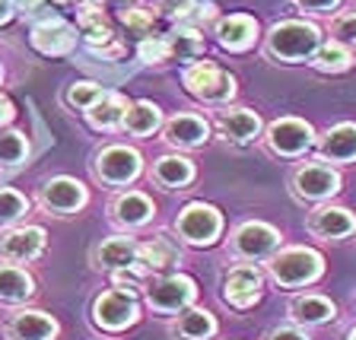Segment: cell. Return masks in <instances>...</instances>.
Listing matches in <instances>:
<instances>
[{"mask_svg":"<svg viewBox=\"0 0 356 340\" xmlns=\"http://www.w3.org/2000/svg\"><path fill=\"white\" fill-rule=\"evenodd\" d=\"M321 44V32L318 26L302 19H286V22H277L270 35H267V54L277 60H305L315 54V48Z\"/></svg>","mask_w":356,"mask_h":340,"instance_id":"obj_1","label":"cell"},{"mask_svg":"<svg viewBox=\"0 0 356 340\" xmlns=\"http://www.w3.org/2000/svg\"><path fill=\"white\" fill-rule=\"evenodd\" d=\"M267 270H270V277L280 286H305V283L321 277L325 261H321L318 252H312V248H286V252L270 258Z\"/></svg>","mask_w":356,"mask_h":340,"instance_id":"obj_2","label":"cell"},{"mask_svg":"<svg viewBox=\"0 0 356 340\" xmlns=\"http://www.w3.org/2000/svg\"><path fill=\"white\" fill-rule=\"evenodd\" d=\"M181 83H185V89L191 96L204 99V102H226V99H232V92H236V80H232L226 70H220L213 60H197V64H191L185 70V76H181Z\"/></svg>","mask_w":356,"mask_h":340,"instance_id":"obj_3","label":"cell"},{"mask_svg":"<svg viewBox=\"0 0 356 340\" xmlns=\"http://www.w3.org/2000/svg\"><path fill=\"white\" fill-rule=\"evenodd\" d=\"M137 318H140L137 296L124 293V289H105L92 302V321L102 331H124V327L137 325Z\"/></svg>","mask_w":356,"mask_h":340,"instance_id":"obj_4","label":"cell"},{"mask_svg":"<svg viewBox=\"0 0 356 340\" xmlns=\"http://www.w3.org/2000/svg\"><path fill=\"white\" fill-rule=\"evenodd\" d=\"M143 289H147V305L153 311H163V315L191 309V302L197 299V283L185 274L163 277V280H156L153 286H143Z\"/></svg>","mask_w":356,"mask_h":340,"instance_id":"obj_5","label":"cell"},{"mask_svg":"<svg viewBox=\"0 0 356 340\" xmlns=\"http://www.w3.org/2000/svg\"><path fill=\"white\" fill-rule=\"evenodd\" d=\"M143 159L137 149L131 147H105L92 163V175L102 181V185H127L140 175Z\"/></svg>","mask_w":356,"mask_h":340,"instance_id":"obj_6","label":"cell"},{"mask_svg":"<svg viewBox=\"0 0 356 340\" xmlns=\"http://www.w3.org/2000/svg\"><path fill=\"white\" fill-rule=\"evenodd\" d=\"M178 236L191 245H213L222 229V216L210 204H188L175 220Z\"/></svg>","mask_w":356,"mask_h":340,"instance_id":"obj_7","label":"cell"},{"mask_svg":"<svg viewBox=\"0 0 356 340\" xmlns=\"http://www.w3.org/2000/svg\"><path fill=\"white\" fill-rule=\"evenodd\" d=\"M38 204H42L48 213H74L86 204V188L76 181V178H67V175H58V178H48L38 191Z\"/></svg>","mask_w":356,"mask_h":340,"instance_id":"obj_8","label":"cell"},{"mask_svg":"<svg viewBox=\"0 0 356 340\" xmlns=\"http://www.w3.org/2000/svg\"><path fill=\"white\" fill-rule=\"evenodd\" d=\"M277 245H280V232L267 222H245L232 236V252L245 261L267 258V254H274Z\"/></svg>","mask_w":356,"mask_h":340,"instance_id":"obj_9","label":"cell"},{"mask_svg":"<svg viewBox=\"0 0 356 340\" xmlns=\"http://www.w3.org/2000/svg\"><path fill=\"white\" fill-rule=\"evenodd\" d=\"M312 127L299 118H280L267 127V147L277 156H299L312 147Z\"/></svg>","mask_w":356,"mask_h":340,"instance_id":"obj_10","label":"cell"},{"mask_svg":"<svg viewBox=\"0 0 356 340\" xmlns=\"http://www.w3.org/2000/svg\"><path fill=\"white\" fill-rule=\"evenodd\" d=\"M261 286H264V277H261L258 267L238 264L222 280V299L229 305H236V309H248L252 302H258Z\"/></svg>","mask_w":356,"mask_h":340,"instance_id":"obj_11","label":"cell"},{"mask_svg":"<svg viewBox=\"0 0 356 340\" xmlns=\"http://www.w3.org/2000/svg\"><path fill=\"white\" fill-rule=\"evenodd\" d=\"M3 331H7L10 340H54L60 327H58V321H54L51 315H44V311L19 309L7 318Z\"/></svg>","mask_w":356,"mask_h":340,"instance_id":"obj_12","label":"cell"},{"mask_svg":"<svg viewBox=\"0 0 356 340\" xmlns=\"http://www.w3.org/2000/svg\"><path fill=\"white\" fill-rule=\"evenodd\" d=\"M44 229L38 226H19V229H10L7 236L0 238V258L10 261V264H26V261H35L44 252Z\"/></svg>","mask_w":356,"mask_h":340,"instance_id":"obj_13","label":"cell"},{"mask_svg":"<svg viewBox=\"0 0 356 340\" xmlns=\"http://www.w3.org/2000/svg\"><path fill=\"white\" fill-rule=\"evenodd\" d=\"M293 188H296L299 197L305 200H321V197H331V194L341 191V175L327 165H302V169L293 175Z\"/></svg>","mask_w":356,"mask_h":340,"instance_id":"obj_14","label":"cell"},{"mask_svg":"<svg viewBox=\"0 0 356 340\" xmlns=\"http://www.w3.org/2000/svg\"><path fill=\"white\" fill-rule=\"evenodd\" d=\"M137 245L131 236H111L105 238L102 245H96V252H92V264L99 270H111V274H118V270H127V267L137 264Z\"/></svg>","mask_w":356,"mask_h":340,"instance_id":"obj_15","label":"cell"},{"mask_svg":"<svg viewBox=\"0 0 356 340\" xmlns=\"http://www.w3.org/2000/svg\"><path fill=\"white\" fill-rule=\"evenodd\" d=\"M32 44H35L42 54H51V58H58V54L74 51L76 29H74V26H67V22H60L58 16H51V19L38 22L35 29H32Z\"/></svg>","mask_w":356,"mask_h":340,"instance_id":"obj_16","label":"cell"},{"mask_svg":"<svg viewBox=\"0 0 356 340\" xmlns=\"http://www.w3.org/2000/svg\"><path fill=\"white\" fill-rule=\"evenodd\" d=\"M210 137V124L200 115H191V111H181L175 118L165 121V140L172 147H200V143Z\"/></svg>","mask_w":356,"mask_h":340,"instance_id":"obj_17","label":"cell"},{"mask_svg":"<svg viewBox=\"0 0 356 340\" xmlns=\"http://www.w3.org/2000/svg\"><path fill=\"white\" fill-rule=\"evenodd\" d=\"M216 38H220L222 48H229V51H245V48H252L254 38H258V22L252 16H226V19L216 22Z\"/></svg>","mask_w":356,"mask_h":340,"instance_id":"obj_18","label":"cell"},{"mask_svg":"<svg viewBox=\"0 0 356 340\" xmlns=\"http://www.w3.org/2000/svg\"><path fill=\"white\" fill-rule=\"evenodd\" d=\"M178 258H181V252H178V245L172 242L169 236H153L149 242L137 245V267H140L143 274L165 270V267H172Z\"/></svg>","mask_w":356,"mask_h":340,"instance_id":"obj_19","label":"cell"},{"mask_svg":"<svg viewBox=\"0 0 356 340\" xmlns=\"http://www.w3.org/2000/svg\"><path fill=\"white\" fill-rule=\"evenodd\" d=\"M309 229L321 238H343L356 232V220L343 207H318L309 216Z\"/></svg>","mask_w":356,"mask_h":340,"instance_id":"obj_20","label":"cell"},{"mask_svg":"<svg viewBox=\"0 0 356 340\" xmlns=\"http://www.w3.org/2000/svg\"><path fill=\"white\" fill-rule=\"evenodd\" d=\"M111 213H115V222H121V226L134 229V226H143V222L156 213V207H153V200H149L147 194L127 191V194H118V197H115Z\"/></svg>","mask_w":356,"mask_h":340,"instance_id":"obj_21","label":"cell"},{"mask_svg":"<svg viewBox=\"0 0 356 340\" xmlns=\"http://www.w3.org/2000/svg\"><path fill=\"white\" fill-rule=\"evenodd\" d=\"M127 108H131V102H127L121 92H105L86 115H89V124L92 127H99V131H115V127L124 124Z\"/></svg>","mask_w":356,"mask_h":340,"instance_id":"obj_22","label":"cell"},{"mask_svg":"<svg viewBox=\"0 0 356 340\" xmlns=\"http://www.w3.org/2000/svg\"><path fill=\"white\" fill-rule=\"evenodd\" d=\"M321 156L331 163H353L356 159V124H337L321 137Z\"/></svg>","mask_w":356,"mask_h":340,"instance_id":"obj_23","label":"cell"},{"mask_svg":"<svg viewBox=\"0 0 356 340\" xmlns=\"http://www.w3.org/2000/svg\"><path fill=\"white\" fill-rule=\"evenodd\" d=\"M216 124H220V133L222 137H229V140H252V137H258L261 131V121L254 111L248 108H226L220 111V118H216Z\"/></svg>","mask_w":356,"mask_h":340,"instance_id":"obj_24","label":"cell"},{"mask_svg":"<svg viewBox=\"0 0 356 340\" xmlns=\"http://www.w3.org/2000/svg\"><path fill=\"white\" fill-rule=\"evenodd\" d=\"M172 334L181 340H210L216 334V318L207 309H185L178 311Z\"/></svg>","mask_w":356,"mask_h":340,"instance_id":"obj_25","label":"cell"},{"mask_svg":"<svg viewBox=\"0 0 356 340\" xmlns=\"http://www.w3.org/2000/svg\"><path fill=\"white\" fill-rule=\"evenodd\" d=\"M76 26H80V32L86 35V42L92 44V51H102V48L115 44V32H111V22L105 19L102 10H96V7H80V13H76Z\"/></svg>","mask_w":356,"mask_h":340,"instance_id":"obj_26","label":"cell"},{"mask_svg":"<svg viewBox=\"0 0 356 340\" xmlns=\"http://www.w3.org/2000/svg\"><path fill=\"white\" fill-rule=\"evenodd\" d=\"M32 293H35V283H32V277L22 267H16V264L0 267V302L19 305L26 299H32Z\"/></svg>","mask_w":356,"mask_h":340,"instance_id":"obj_27","label":"cell"},{"mask_svg":"<svg viewBox=\"0 0 356 340\" xmlns=\"http://www.w3.org/2000/svg\"><path fill=\"white\" fill-rule=\"evenodd\" d=\"M153 178H156V185L175 191V188H185L194 178V165L185 156H159L153 165Z\"/></svg>","mask_w":356,"mask_h":340,"instance_id":"obj_28","label":"cell"},{"mask_svg":"<svg viewBox=\"0 0 356 340\" xmlns=\"http://www.w3.org/2000/svg\"><path fill=\"white\" fill-rule=\"evenodd\" d=\"M289 311H293V318L302 321V325H325V321H331L334 315H337V309H334L331 299L315 296V293H309V296H296Z\"/></svg>","mask_w":356,"mask_h":340,"instance_id":"obj_29","label":"cell"},{"mask_svg":"<svg viewBox=\"0 0 356 340\" xmlns=\"http://www.w3.org/2000/svg\"><path fill=\"white\" fill-rule=\"evenodd\" d=\"M159 121H163V115H159V105L153 102H131V108H127L124 115V131L134 133V137H147V133H153L156 127H159Z\"/></svg>","mask_w":356,"mask_h":340,"instance_id":"obj_30","label":"cell"},{"mask_svg":"<svg viewBox=\"0 0 356 340\" xmlns=\"http://www.w3.org/2000/svg\"><path fill=\"white\" fill-rule=\"evenodd\" d=\"M312 64L318 67V70H325V74H341V70H347V67L353 64V54H350V48H343L341 42H327V44L315 48Z\"/></svg>","mask_w":356,"mask_h":340,"instance_id":"obj_31","label":"cell"},{"mask_svg":"<svg viewBox=\"0 0 356 340\" xmlns=\"http://www.w3.org/2000/svg\"><path fill=\"white\" fill-rule=\"evenodd\" d=\"M165 44H169V54L178 60H191L197 54H204V38L197 35V29H185V26L178 32H172L165 38Z\"/></svg>","mask_w":356,"mask_h":340,"instance_id":"obj_32","label":"cell"},{"mask_svg":"<svg viewBox=\"0 0 356 340\" xmlns=\"http://www.w3.org/2000/svg\"><path fill=\"white\" fill-rule=\"evenodd\" d=\"M29 156V140L19 131H0V165L13 169Z\"/></svg>","mask_w":356,"mask_h":340,"instance_id":"obj_33","label":"cell"},{"mask_svg":"<svg viewBox=\"0 0 356 340\" xmlns=\"http://www.w3.org/2000/svg\"><path fill=\"white\" fill-rule=\"evenodd\" d=\"M213 3H204V0H188L181 7H175V22L178 26H185V29H200V26H207L213 19Z\"/></svg>","mask_w":356,"mask_h":340,"instance_id":"obj_34","label":"cell"},{"mask_svg":"<svg viewBox=\"0 0 356 340\" xmlns=\"http://www.w3.org/2000/svg\"><path fill=\"white\" fill-rule=\"evenodd\" d=\"M26 213H29V200L22 197L19 191H13V188H0V229L13 226Z\"/></svg>","mask_w":356,"mask_h":340,"instance_id":"obj_35","label":"cell"},{"mask_svg":"<svg viewBox=\"0 0 356 340\" xmlns=\"http://www.w3.org/2000/svg\"><path fill=\"white\" fill-rule=\"evenodd\" d=\"M102 96H105V89L99 86V83H74V86L67 89V105L89 111Z\"/></svg>","mask_w":356,"mask_h":340,"instance_id":"obj_36","label":"cell"},{"mask_svg":"<svg viewBox=\"0 0 356 340\" xmlns=\"http://www.w3.org/2000/svg\"><path fill=\"white\" fill-rule=\"evenodd\" d=\"M121 22H124L131 32H137V35H143V32L153 29V22H156V13L149 7H127L121 10Z\"/></svg>","mask_w":356,"mask_h":340,"instance_id":"obj_37","label":"cell"},{"mask_svg":"<svg viewBox=\"0 0 356 340\" xmlns=\"http://www.w3.org/2000/svg\"><path fill=\"white\" fill-rule=\"evenodd\" d=\"M169 44H165V38H147V42L140 44V60L143 64H163V60H169Z\"/></svg>","mask_w":356,"mask_h":340,"instance_id":"obj_38","label":"cell"},{"mask_svg":"<svg viewBox=\"0 0 356 340\" xmlns=\"http://www.w3.org/2000/svg\"><path fill=\"white\" fill-rule=\"evenodd\" d=\"M331 32L334 35L347 38V42H356V13H343L331 22Z\"/></svg>","mask_w":356,"mask_h":340,"instance_id":"obj_39","label":"cell"},{"mask_svg":"<svg viewBox=\"0 0 356 340\" xmlns=\"http://www.w3.org/2000/svg\"><path fill=\"white\" fill-rule=\"evenodd\" d=\"M264 340H312L305 331H299V327H274V331H267Z\"/></svg>","mask_w":356,"mask_h":340,"instance_id":"obj_40","label":"cell"},{"mask_svg":"<svg viewBox=\"0 0 356 340\" xmlns=\"http://www.w3.org/2000/svg\"><path fill=\"white\" fill-rule=\"evenodd\" d=\"M296 3L309 13H327V10L337 7V0H296Z\"/></svg>","mask_w":356,"mask_h":340,"instance_id":"obj_41","label":"cell"},{"mask_svg":"<svg viewBox=\"0 0 356 340\" xmlns=\"http://www.w3.org/2000/svg\"><path fill=\"white\" fill-rule=\"evenodd\" d=\"M13 115H16V111H13V102H10V99L0 92V127L10 124V121H13Z\"/></svg>","mask_w":356,"mask_h":340,"instance_id":"obj_42","label":"cell"},{"mask_svg":"<svg viewBox=\"0 0 356 340\" xmlns=\"http://www.w3.org/2000/svg\"><path fill=\"white\" fill-rule=\"evenodd\" d=\"M16 7L26 10V13H38L44 7V0H16Z\"/></svg>","mask_w":356,"mask_h":340,"instance_id":"obj_43","label":"cell"},{"mask_svg":"<svg viewBox=\"0 0 356 340\" xmlns=\"http://www.w3.org/2000/svg\"><path fill=\"white\" fill-rule=\"evenodd\" d=\"M13 16V0H0V22H7Z\"/></svg>","mask_w":356,"mask_h":340,"instance_id":"obj_44","label":"cell"},{"mask_svg":"<svg viewBox=\"0 0 356 340\" xmlns=\"http://www.w3.org/2000/svg\"><path fill=\"white\" fill-rule=\"evenodd\" d=\"M80 7H96V3H102V0H76Z\"/></svg>","mask_w":356,"mask_h":340,"instance_id":"obj_45","label":"cell"},{"mask_svg":"<svg viewBox=\"0 0 356 340\" xmlns=\"http://www.w3.org/2000/svg\"><path fill=\"white\" fill-rule=\"evenodd\" d=\"M347 340H356V327H353V331H350V334H347Z\"/></svg>","mask_w":356,"mask_h":340,"instance_id":"obj_46","label":"cell"},{"mask_svg":"<svg viewBox=\"0 0 356 340\" xmlns=\"http://www.w3.org/2000/svg\"><path fill=\"white\" fill-rule=\"evenodd\" d=\"M0 80H3V67H0Z\"/></svg>","mask_w":356,"mask_h":340,"instance_id":"obj_47","label":"cell"}]
</instances>
